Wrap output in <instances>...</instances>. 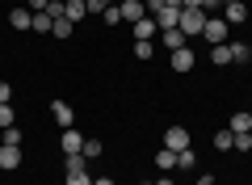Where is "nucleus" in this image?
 <instances>
[{"label": "nucleus", "instance_id": "1", "mask_svg": "<svg viewBox=\"0 0 252 185\" xmlns=\"http://www.w3.org/2000/svg\"><path fill=\"white\" fill-rule=\"evenodd\" d=\"M177 30H181L185 38H202V30H206V13H202V9H181Z\"/></svg>", "mask_w": 252, "mask_h": 185}, {"label": "nucleus", "instance_id": "2", "mask_svg": "<svg viewBox=\"0 0 252 185\" xmlns=\"http://www.w3.org/2000/svg\"><path fill=\"white\" fill-rule=\"evenodd\" d=\"M59 148H63V156H80V148H84V135L76 131V126H67V131H59Z\"/></svg>", "mask_w": 252, "mask_h": 185}, {"label": "nucleus", "instance_id": "3", "mask_svg": "<svg viewBox=\"0 0 252 185\" xmlns=\"http://www.w3.org/2000/svg\"><path fill=\"white\" fill-rule=\"evenodd\" d=\"M130 34H135V42H152V38L160 34V21L156 17H139L135 26H130Z\"/></svg>", "mask_w": 252, "mask_h": 185}, {"label": "nucleus", "instance_id": "4", "mask_svg": "<svg viewBox=\"0 0 252 185\" xmlns=\"http://www.w3.org/2000/svg\"><path fill=\"white\" fill-rule=\"evenodd\" d=\"M202 38H206L210 46L227 42V21H223V17H206V30H202Z\"/></svg>", "mask_w": 252, "mask_h": 185}, {"label": "nucleus", "instance_id": "5", "mask_svg": "<svg viewBox=\"0 0 252 185\" xmlns=\"http://www.w3.org/2000/svg\"><path fill=\"white\" fill-rule=\"evenodd\" d=\"M193 59H198V55H193V46H181V51H172V55H168L172 72H181V76H185V72H193Z\"/></svg>", "mask_w": 252, "mask_h": 185}, {"label": "nucleus", "instance_id": "6", "mask_svg": "<svg viewBox=\"0 0 252 185\" xmlns=\"http://www.w3.org/2000/svg\"><path fill=\"white\" fill-rule=\"evenodd\" d=\"M189 143H193V139H189L185 126H168V131H164V148H168V151H181V148H189Z\"/></svg>", "mask_w": 252, "mask_h": 185}, {"label": "nucleus", "instance_id": "7", "mask_svg": "<svg viewBox=\"0 0 252 185\" xmlns=\"http://www.w3.org/2000/svg\"><path fill=\"white\" fill-rule=\"evenodd\" d=\"M21 160H26V151H21V148H13V143H0V168H4V173H13Z\"/></svg>", "mask_w": 252, "mask_h": 185}, {"label": "nucleus", "instance_id": "8", "mask_svg": "<svg viewBox=\"0 0 252 185\" xmlns=\"http://www.w3.org/2000/svg\"><path fill=\"white\" fill-rule=\"evenodd\" d=\"M118 13H122V21H130V26H135L139 17H147V4H143V0H122V4H118Z\"/></svg>", "mask_w": 252, "mask_h": 185}, {"label": "nucleus", "instance_id": "9", "mask_svg": "<svg viewBox=\"0 0 252 185\" xmlns=\"http://www.w3.org/2000/svg\"><path fill=\"white\" fill-rule=\"evenodd\" d=\"M51 118H55V122L63 126V131H67V126L76 122V110L67 106V101H55V106H51Z\"/></svg>", "mask_w": 252, "mask_h": 185}, {"label": "nucleus", "instance_id": "10", "mask_svg": "<svg viewBox=\"0 0 252 185\" xmlns=\"http://www.w3.org/2000/svg\"><path fill=\"white\" fill-rule=\"evenodd\" d=\"M160 42H164V46H168V55H172V51H181V46H189V38H185V34H181V30H177V26H172V30H160Z\"/></svg>", "mask_w": 252, "mask_h": 185}, {"label": "nucleus", "instance_id": "11", "mask_svg": "<svg viewBox=\"0 0 252 185\" xmlns=\"http://www.w3.org/2000/svg\"><path fill=\"white\" fill-rule=\"evenodd\" d=\"M227 131H231V135H252V114H248V110H240V114H231V122H227Z\"/></svg>", "mask_w": 252, "mask_h": 185}, {"label": "nucleus", "instance_id": "12", "mask_svg": "<svg viewBox=\"0 0 252 185\" xmlns=\"http://www.w3.org/2000/svg\"><path fill=\"white\" fill-rule=\"evenodd\" d=\"M227 9V26H244V21H248V4H244V0H235V4H223Z\"/></svg>", "mask_w": 252, "mask_h": 185}, {"label": "nucleus", "instance_id": "13", "mask_svg": "<svg viewBox=\"0 0 252 185\" xmlns=\"http://www.w3.org/2000/svg\"><path fill=\"white\" fill-rule=\"evenodd\" d=\"M63 17L72 21V26H76V21H84V17H89V9H84V0H63Z\"/></svg>", "mask_w": 252, "mask_h": 185}, {"label": "nucleus", "instance_id": "14", "mask_svg": "<svg viewBox=\"0 0 252 185\" xmlns=\"http://www.w3.org/2000/svg\"><path fill=\"white\" fill-rule=\"evenodd\" d=\"M9 26H13V30H21V34H26V30L34 26V13H30V9H13V13H9Z\"/></svg>", "mask_w": 252, "mask_h": 185}, {"label": "nucleus", "instance_id": "15", "mask_svg": "<svg viewBox=\"0 0 252 185\" xmlns=\"http://www.w3.org/2000/svg\"><path fill=\"white\" fill-rule=\"evenodd\" d=\"M177 168H185V173H193V168H198V151H193V143L177 151Z\"/></svg>", "mask_w": 252, "mask_h": 185}, {"label": "nucleus", "instance_id": "16", "mask_svg": "<svg viewBox=\"0 0 252 185\" xmlns=\"http://www.w3.org/2000/svg\"><path fill=\"white\" fill-rule=\"evenodd\" d=\"M156 168H160V173H168V168H177V151L160 148V151H156Z\"/></svg>", "mask_w": 252, "mask_h": 185}, {"label": "nucleus", "instance_id": "17", "mask_svg": "<svg viewBox=\"0 0 252 185\" xmlns=\"http://www.w3.org/2000/svg\"><path fill=\"white\" fill-rule=\"evenodd\" d=\"M156 21H160V30H172L181 21V9H160V13H156Z\"/></svg>", "mask_w": 252, "mask_h": 185}, {"label": "nucleus", "instance_id": "18", "mask_svg": "<svg viewBox=\"0 0 252 185\" xmlns=\"http://www.w3.org/2000/svg\"><path fill=\"white\" fill-rule=\"evenodd\" d=\"M210 59H215L219 68H227V63H231V46H227V42H219V46H210Z\"/></svg>", "mask_w": 252, "mask_h": 185}, {"label": "nucleus", "instance_id": "19", "mask_svg": "<svg viewBox=\"0 0 252 185\" xmlns=\"http://www.w3.org/2000/svg\"><path fill=\"white\" fill-rule=\"evenodd\" d=\"M51 26H55V17H51V13H34V26H30V30H38V34H51Z\"/></svg>", "mask_w": 252, "mask_h": 185}, {"label": "nucleus", "instance_id": "20", "mask_svg": "<svg viewBox=\"0 0 252 185\" xmlns=\"http://www.w3.org/2000/svg\"><path fill=\"white\" fill-rule=\"evenodd\" d=\"M252 59V46L248 42H231V63H248Z\"/></svg>", "mask_w": 252, "mask_h": 185}, {"label": "nucleus", "instance_id": "21", "mask_svg": "<svg viewBox=\"0 0 252 185\" xmlns=\"http://www.w3.org/2000/svg\"><path fill=\"white\" fill-rule=\"evenodd\" d=\"M235 148V135L231 131H215V151H231Z\"/></svg>", "mask_w": 252, "mask_h": 185}, {"label": "nucleus", "instance_id": "22", "mask_svg": "<svg viewBox=\"0 0 252 185\" xmlns=\"http://www.w3.org/2000/svg\"><path fill=\"white\" fill-rule=\"evenodd\" d=\"M72 30H76L72 21H67V17H59V21L51 26V34H55V38H72Z\"/></svg>", "mask_w": 252, "mask_h": 185}, {"label": "nucleus", "instance_id": "23", "mask_svg": "<svg viewBox=\"0 0 252 185\" xmlns=\"http://www.w3.org/2000/svg\"><path fill=\"white\" fill-rule=\"evenodd\" d=\"M80 156H84V160H97V156H101V139H84Z\"/></svg>", "mask_w": 252, "mask_h": 185}, {"label": "nucleus", "instance_id": "24", "mask_svg": "<svg viewBox=\"0 0 252 185\" xmlns=\"http://www.w3.org/2000/svg\"><path fill=\"white\" fill-rule=\"evenodd\" d=\"M0 143H13V148H21V126H4V135H0Z\"/></svg>", "mask_w": 252, "mask_h": 185}, {"label": "nucleus", "instance_id": "25", "mask_svg": "<svg viewBox=\"0 0 252 185\" xmlns=\"http://www.w3.org/2000/svg\"><path fill=\"white\" fill-rule=\"evenodd\" d=\"M84 164H89L84 156H67V160H63V168H67V173H84Z\"/></svg>", "mask_w": 252, "mask_h": 185}, {"label": "nucleus", "instance_id": "26", "mask_svg": "<svg viewBox=\"0 0 252 185\" xmlns=\"http://www.w3.org/2000/svg\"><path fill=\"white\" fill-rule=\"evenodd\" d=\"M63 185H93V177H89V168H84V173H67Z\"/></svg>", "mask_w": 252, "mask_h": 185}, {"label": "nucleus", "instance_id": "27", "mask_svg": "<svg viewBox=\"0 0 252 185\" xmlns=\"http://www.w3.org/2000/svg\"><path fill=\"white\" fill-rule=\"evenodd\" d=\"M84 9H89V17H97V13L109 9V0H84Z\"/></svg>", "mask_w": 252, "mask_h": 185}, {"label": "nucleus", "instance_id": "28", "mask_svg": "<svg viewBox=\"0 0 252 185\" xmlns=\"http://www.w3.org/2000/svg\"><path fill=\"white\" fill-rule=\"evenodd\" d=\"M152 55H156L152 42H135V59H152Z\"/></svg>", "mask_w": 252, "mask_h": 185}, {"label": "nucleus", "instance_id": "29", "mask_svg": "<svg viewBox=\"0 0 252 185\" xmlns=\"http://www.w3.org/2000/svg\"><path fill=\"white\" fill-rule=\"evenodd\" d=\"M231 151H252V135H235V148Z\"/></svg>", "mask_w": 252, "mask_h": 185}, {"label": "nucleus", "instance_id": "30", "mask_svg": "<svg viewBox=\"0 0 252 185\" xmlns=\"http://www.w3.org/2000/svg\"><path fill=\"white\" fill-rule=\"evenodd\" d=\"M101 17H105V21H109V26H118V21H122V13H118V4H109V9H105V13H101Z\"/></svg>", "mask_w": 252, "mask_h": 185}, {"label": "nucleus", "instance_id": "31", "mask_svg": "<svg viewBox=\"0 0 252 185\" xmlns=\"http://www.w3.org/2000/svg\"><path fill=\"white\" fill-rule=\"evenodd\" d=\"M0 126H13V106H0Z\"/></svg>", "mask_w": 252, "mask_h": 185}, {"label": "nucleus", "instance_id": "32", "mask_svg": "<svg viewBox=\"0 0 252 185\" xmlns=\"http://www.w3.org/2000/svg\"><path fill=\"white\" fill-rule=\"evenodd\" d=\"M9 101H13V88L4 84V80H0V106H9Z\"/></svg>", "mask_w": 252, "mask_h": 185}, {"label": "nucleus", "instance_id": "33", "mask_svg": "<svg viewBox=\"0 0 252 185\" xmlns=\"http://www.w3.org/2000/svg\"><path fill=\"white\" fill-rule=\"evenodd\" d=\"M46 4H51V0H30V13H42Z\"/></svg>", "mask_w": 252, "mask_h": 185}, {"label": "nucleus", "instance_id": "34", "mask_svg": "<svg viewBox=\"0 0 252 185\" xmlns=\"http://www.w3.org/2000/svg\"><path fill=\"white\" fill-rule=\"evenodd\" d=\"M198 185H215V177H210V173H198Z\"/></svg>", "mask_w": 252, "mask_h": 185}, {"label": "nucleus", "instance_id": "35", "mask_svg": "<svg viewBox=\"0 0 252 185\" xmlns=\"http://www.w3.org/2000/svg\"><path fill=\"white\" fill-rule=\"evenodd\" d=\"M93 185H114V181H109V177H97V181H93Z\"/></svg>", "mask_w": 252, "mask_h": 185}, {"label": "nucleus", "instance_id": "36", "mask_svg": "<svg viewBox=\"0 0 252 185\" xmlns=\"http://www.w3.org/2000/svg\"><path fill=\"white\" fill-rule=\"evenodd\" d=\"M219 4H235V0H219Z\"/></svg>", "mask_w": 252, "mask_h": 185}, {"label": "nucleus", "instance_id": "37", "mask_svg": "<svg viewBox=\"0 0 252 185\" xmlns=\"http://www.w3.org/2000/svg\"><path fill=\"white\" fill-rule=\"evenodd\" d=\"M143 185H156V181H143Z\"/></svg>", "mask_w": 252, "mask_h": 185}]
</instances>
